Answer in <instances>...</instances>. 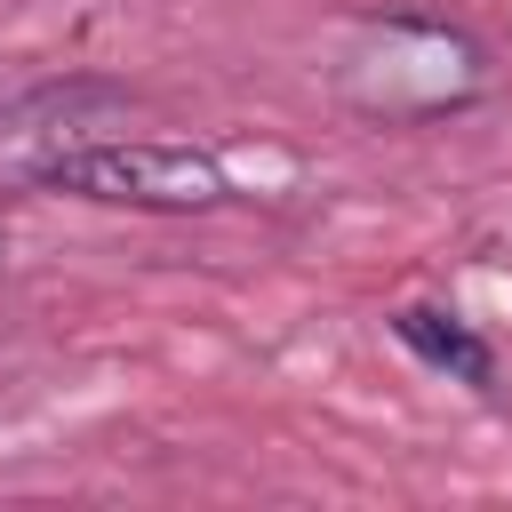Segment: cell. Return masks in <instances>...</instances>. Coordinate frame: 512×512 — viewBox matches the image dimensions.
Masks as SVG:
<instances>
[{
	"instance_id": "cell-1",
	"label": "cell",
	"mask_w": 512,
	"mask_h": 512,
	"mask_svg": "<svg viewBox=\"0 0 512 512\" xmlns=\"http://www.w3.org/2000/svg\"><path fill=\"white\" fill-rule=\"evenodd\" d=\"M336 96L368 120H440V112H464L488 96L496 80V56L456 24V16H424V8H384V16H360L344 40H336V64H328Z\"/></svg>"
},
{
	"instance_id": "cell-4",
	"label": "cell",
	"mask_w": 512,
	"mask_h": 512,
	"mask_svg": "<svg viewBox=\"0 0 512 512\" xmlns=\"http://www.w3.org/2000/svg\"><path fill=\"white\" fill-rule=\"evenodd\" d=\"M392 336H400L424 368H440L448 384L496 392V344H488L464 312H448V304H400V312H392Z\"/></svg>"
},
{
	"instance_id": "cell-5",
	"label": "cell",
	"mask_w": 512,
	"mask_h": 512,
	"mask_svg": "<svg viewBox=\"0 0 512 512\" xmlns=\"http://www.w3.org/2000/svg\"><path fill=\"white\" fill-rule=\"evenodd\" d=\"M0 272H8V240H0Z\"/></svg>"
},
{
	"instance_id": "cell-2",
	"label": "cell",
	"mask_w": 512,
	"mask_h": 512,
	"mask_svg": "<svg viewBox=\"0 0 512 512\" xmlns=\"http://www.w3.org/2000/svg\"><path fill=\"white\" fill-rule=\"evenodd\" d=\"M24 184L96 200V208H136V216H208L232 200V168L200 144H160V136H88L48 152Z\"/></svg>"
},
{
	"instance_id": "cell-3",
	"label": "cell",
	"mask_w": 512,
	"mask_h": 512,
	"mask_svg": "<svg viewBox=\"0 0 512 512\" xmlns=\"http://www.w3.org/2000/svg\"><path fill=\"white\" fill-rule=\"evenodd\" d=\"M128 104H136V96H128L120 80H88V72L40 80V88H24L16 104H0V168H8V176H32L48 152L88 144V136L104 128V112H128Z\"/></svg>"
}]
</instances>
